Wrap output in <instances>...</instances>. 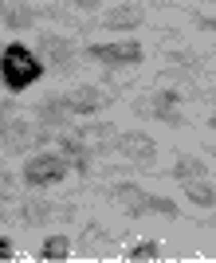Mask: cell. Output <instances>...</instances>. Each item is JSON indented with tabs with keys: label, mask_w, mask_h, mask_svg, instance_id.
<instances>
[{
	"label": "cell",
	"mask_w": 216,
	"mask_h": 263,
	"mask_svg": "<svg viewBox=\"0 0 216 263\" xmlns=\"http://www.w3.org/2000/svg\"><path fill=\"white\" fill-rule=\"evenodd\" d=\"M43 75H47V67H43V59L28 44L12 40V44L0 47V87L8 95H20V90L35 87Z\"/></svg>",
	"instance_id": "obj_1"
},
{
	"label": "cell",
	"mask_w": 216,
	"mask_h": 263,
	"mask_svg": "<svg viewBox=\"0 0 216 263\" xmlns=\"http://www.w3.org/2000/svg\"><path fill=\"white\" fill-rule=\"evenodd\" d=\"M67 173H71V165H67L63 154H32L20 169V181L28 189H51V185H59Z\"/></svg>",
	"instance_id": "obj_2"
},
{
	"label": "cell",
	"mask_w": 216,
	"mask_h": 263,
	"mask_svg": "<svg viewBox=\"0 0 216 263\" xmlns=\"http://www.w3.org/2000/svg\"><path fill=\"white\" fill-rule=\"evenodd\" d=\"M86 59H95L102 67H138L146 59V47L134 35H118V40H106V44H86Z\"/></svg>",
	"instance_id": "obj_3"
},
{
	"label": "cell",
	"mask_w": 216,
	"mask_h": 263,
	"mask_svg": "<svg viewBox=\"0 0 216 263\" xmlns=\"http://www.w3.org/2000/svg\"><path fill=\"white\" fill-rule=\"evenodd\" d=\"M32 51L43 59V67L47 71H55V75H71L75 71V44L67 40V35L59 32H40L35 35Z\"/></svg>",
	"instance_id": "obj_4"
},
{
	"label": "cell",
	"mask_w": 216,
	"mask_h": 263,
	"mask_svg": "<svg viewBox=\"0 0 216 263\" xmlns=\"http://www.w3.org/2000/svg\"><path fill=\"white\" fill-rule=\"evenodd\" d=\"M114 154H122L126 161L138 165V169H153V161H157V142H153L146 130H118Z\"/></svg>",
	"instance_id": "obj_5"
},
{
	"label": "cell",
	"mask_w": 216,
	"mask_h": 263,
	"mask_svg": "<svg viewBox=\"0 0 216 263\" xmlns=\"http://www.w3.org/2000/svg\"><path fill=\"white\" fill-rule=\"evenodd\" d=\"M55 145H59V154L67 157V165L75 169L79 177H91V145H86V138L75 130V126H67V130L55 134Z\"/></svg>",
	"instance_id": "obj_6"
},
{
	"label": "cell",
	"mask_w": 216,
	"mask_h": 263,
	"mask_svg": "<svg viewBox=\"0 0 216 263\" xmlns=\"http://www.w3.org/2000/svg\"><path fill=\"white\" fill-rule=\"evenodd\" d=\"M63 102L75 118H95V114H102V110L110 106V95L102 87H75V90L63 95Z\"/></svg>",
	"instance_id": "obj_7"
},
{
	"label": "cell",
	"mask_w": 216,
	"mask_h": 263,
	"mask_svg": "<svg viewBox=\"0 0 216 263\" xmlns=\"http://www.w3.org/2000/svg\"><path fill=\"white\" fill-rule=\"evenodd\" d=\"M146 110H150L157 122H165V126H185V95L181 90H169V87L153 90Z\"/></svg>",
	"instance_id": "obj_8"
},
{
	"label": "cell",
	"mask_w": 216,
	"mask_h": 263,
	"mask_svg": "<svg viewBox=\"0 0 216 263\" xmlns=\"http://www.w3.org/2000/svg\"><path fill=\"white\" fill-rule=\"evenodd\" d=\"M0 149L4 154H28L32 149V122L24 114L0 118Z\"/></svg>",
	"instance_id": "obj_9"
},
{
	"label": "cell",
	"mask_w": 216,
	"mask_h": 263,
	"mask_svg": "<svg viewBox=\"0 0 216 263\" xmlns=\"http://www.w3.org/2000/svg\"><path fill=\"white\" fill-rule=\"evenodd\" d=\"M71 122H75V114L67 110L63 95H47V99H40V106H35V126H40V130L59 134V130H67Z\"/></svg>",
	"instance_id": "obj_10"
},
{
	"label": "cell",
	"mask_w": 216,
	"mask_h": 263,
	"mask_svg": "<svg viewBox=\"0 0 216 263\" xmlns=\"http://www.w3.org/2000/svg\"><path fill=\"white\" fill-rule=\"evenodd\" d=\"M141 20H146V8H141V4H134V0H126V4L106 8L102 28H106V32H114V35H130L134 28H141Z\"/></svg>",
	"instance_id": "obj_11"
},
{
	"label": "cell",
	"mask_w": 216,
	"mask_h": 263,
	"mask_svg": "<svg viewBox=\"0 0 216 263\" xmlns=\"http://www.w3.org/2000/svg\"><path fill=\"white\" fill-rule=\"evenodd\" d=\"M40 12L28 0H0V28L4 32H32Z\"/></svg>",
	"instance_id": "obj_12"
},
{
	"label": "cell",
	"mask_w": 216,
	"mask_h": 263,
	"mask_svg": "<svg viewBox=\"0 0 216 263\" xmlns=\"http://www.w3.org/2000/svg\"><path fill=\"white\" fill-rule=\"evenodd\" d=\"M75 130H79V134L86 138V145H91V154H114V142H118V130H114L110 122H79Z\"/></svg>",
	"instance_id": "obj_13"
},
{
	"label": "cell",
	"mask_w": 216,
	"mask_h": 263,
	"mask_svg": "<svg viewBox=\"0 0 216 263\" xmlns=\"http://www.w3.org/2000/svg\"><path fill=\"white\" fill-rule=\"evenodd\" d=\"M110 200H118L122 209H126V216H150V193L141 185H134V181H126V185H114L110 189Z\"/></svg>",
	"instance_id": "obj_14"
},
{
	"label": "cell",
	"mask_w": 216,
	"mask_h": 263,
	"mask_svg": "<svg viewBox=\"0 0 216 263\" xmlns=\"http://www.w3.org/2000/svg\"><path fill=\"white\" fill-rule=\"evenodd\" d=\"M169 177L173 181H196V177H208V165L201 161V157H193V154H177V161L169 165Z\"/></svg>",
	"instance_id": "obj_15"
},
{
	"label": "cell",
	"mask_w": 216,
	"mask_h": 263,
	"mask_svg": "<svg viewBox=\"0 0 216 263\" xmlns=\"http://www.w3.org/2000/svg\"><path fill=\"white\" fill-rule=\"evenodd\" d=\"M185 197L196 209H216V185H208V177H196V181H185Z\"/></svg>",
	"instance_id": "obj_16"
},
{
	"label": "cell",
	"mask_w": 216,
	"mask_h": 263,
	"mask_svg": "<svg viewBox=\"0 0 216 263\" xmlns=\"http://www.w3.org/2000/svg\"><path fill=\"white\" fill-rule=\"evenodd\" d=\"M40 259L43 263H63V259H71V240H67L63 232L47 236V240L40 243Z\"/></svg>",
	"instance_id": "obj_17"
},
{
	"label": "cell",
	"mask_w": 216,
	"mask_h": 263,
	"mask_svg": "<svg viewBox=\"0 0 216 263\" xmlns=\"http://www.w3.org/2000/svg\"><path fill=\"white\" fill-rule=\"evenodd\" d=\"M51 212H55V204H47V200H28L20 209V220L32 228V224H43V220H51Z\"/></svg>",
	"instance_id": "obj_18"
},
{
	"label": "cell",
	"mask_w": 216,
	"mask_h": 263,
	"mask_svg": "<svg viewBox=\"0 0 216 263\" xmlns=\"http://www.w3.org/2000/svg\"><path fill=\"white\" fill-rule=\"evenodd\" d=\"M150 216H165V220H181V204L173 197H157V193H150Z\"/></svg>",
	"instance_id": "obj_19"
},
{
	"label": "cell",
	"mask_w": 216,
	"mask_h": 263,
	"mask_svg": "<svg viewBox=\"0 0 216 263\" xmlns=\"http://www.w3.org/2000/svg\"><path fill=\"white\" fill-rule=\"evenodd\" d=\"M126 259L130 263H150V259H161V243L157 240H141V243H134L126 252Z\"/></svg>",
	"instance_id": "obj_20"
},
{
	"label": "cell",
	"mask_w": 216,
	"mask_h": 263,
	"mask_svg": "<svg viewBox=\"0 0 216 263\" xmlns=\"http://www.w3.org/2000/svg\"><path fill=\"white\" fill-rule=\"evenodd\" d=\"M189 20L201 28V32H208V35H216V20L212 16H205V12H189Z\"/></svg>",
	"instance_id": "obj_21"
},
{
	"label": "cell",
	"mask_w": 216,
	"mask_h": 263,
	"mask_svg": "<svg viewBox=\"0 0 216 263\" xmlns=\"http://www.w3.org/2000/svg\"><path fill=\"white\" fill-rule=\"evenodd\" d=\"M0 259L8 263V259H16V243L8 240V236H0Z\"/></svg>",
	"instance_id": "obj_22"
},
{
	"label": "cell",
	"mask_w": 216,
	"mask_h": 263,
	"mask_svg": "<svg viewBox=\"0 0 216 263\" xmlns=\"http://www.w3.org/2000/svg\"><path fill=\"white\" fill-rule=\"evenodd\" d=\"M67 4H71V8H79V12H95L102 0H67Z\"/></svg>",
	"instance_id": "obj_23"
},
{
	"label": "cell",
	"mask_w": 216,
	"mask_h": 263,
	"mask_svg": "<svg viewBox=\"0 0 216 263\" xmlns=\"http://www.w3.org/2000/svg\"><path fill=\"white\" fill-rule=\"evenodd\" d=\"M12 114H20L16 102H12V99H0V118H12Z\"/></svg>",
	"instance_id": "obj_24"
},
{
	"label": "cell",
	"mask_w": 216,
	"mask_h": 263,
	"mask_svg": "<svg viewBox=\"0 0 216 263\" xmlns=\"http://www.w3.org/2000/svg\"><path fill=\"white\" fill-rule=\"evenodd\" d=\"M8 185H12V173H8V169H4V165H0V197L8 193Z\"/></svg>",
	"instance_id": "obj_25"
},
{
	"label": "cell",
	"mask_w": 216,
	"mask_h": 263,
	"mask_svg": "<svg viewBox=\"0 0 216 263\" xmlns=\"http://www.w3.org/2000/svg\"><path fill=\"white\" fill-rule=\"evenodd\" d=\"M153 8H177V0H150Z\"/></svg>",
	"instance_id": "obj_26"
},
{
	"label": "cell",
	"mask_w": 216,
	"mask_h": 263,
	"mask_svg": "<svg viewBox=\"0 0 216 263\" xmlns=\"http://www.w3.org/2000/svg\"><path fill=\"white\" fill-rule=\"evenodd\" d=\"M208 126H212V130H216V110H212V114H208Z\"/></svg>",
	"instance_id": "obj_27"
},
{
	"label": "cell",
	"mask_w": 216,
	"mask_h": 263,
	"mask_svg": "<svg viewBox=\"0 0 216 263\" xmlns=\"http://www.w3.org/2000/svg\"><path fill=\"white\" fill-rule=\"evenodd\" d=\"M205 4H216V0H205Z\"/></svg>",
	"instance_id": "obj_28"
}]
</instances>
